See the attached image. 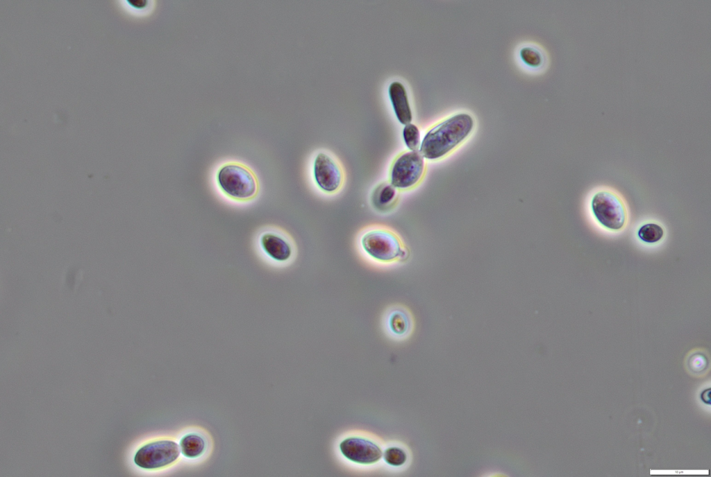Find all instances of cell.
<instances>
[{
    "label": "cell",
    "mask_w": 711,
    "mask_h": 477,
    "mask_svg": "<svg viewBox=\"0 0 711 477\" xmlns=\"http://www.w3.org/2000/svg\"><path fill=\"white\" fill-rule=\"evenodd\" d=\"M387 322L391 331L396 335L408 333L412 325L410 312L401 306H392L387 311Z\"/></svg>",
    "instance_id": "8fae6325"
},
{
    "label": "cell",
    "mask_w": 711,
    "mask_h": 477,
    "mask_svg": "<svg viewBox=\"0 0 711 477\" xmlns=\"http://www.w3.org/2000/svg\"><path fill=\"white\" fill-rule=\"evenodd\" d=\"M364 251L373 259L381 263L405 261L408 250L394 232L385 229H374L361 238Z\"/></svg>",
    "instance_id": "277c9868"
},
{
    "label": "cell",
    "mask_w": 711,
    "mask_h": 477,
    "mask_svg": "<svg viewBox=\"0 0 711 477\" xmlns=\"http://www.w3.org/2000/svg\"><path fill=\"white\" fill-rule=\"evenodd\" d=\"M395 189L392 184L385 185L380 188L375 197V204L378 207L388 205L392 202L396 196Z\"/></svg>",
    "instance_id": "e0dca14e"
},
{
    "label": "cell",
    "mask_w": 711,
    "mask_h": 477,
    "mask_svg": "<svg viewBox=\"0 0 711 477\" xmlns=\"http://www.w3.org/2000/svg\"><path fill=\"white\" fill-rule=\"evenodd\" d=\"M342 453L349 460L364 465L376 462L382 456L380 447L361 437H348L340 445Z\"/></svg>",
    "instance_id": "9c48e42d"
},
{
    "label": "cell",
    "mask_w": 711,
    "mask_h": 477,
    "mask_svg": "<svg viewBox=\"0 0 711 477\" xmlns=\"http://www.w3.org/2000/svg\"><path fill=\"white\" fill-rule=\"evenodd\" d=\"M314 177L318 187L326 193L337 191L343 180L342 172L329 155L320 153L314 162Z\"/></svg>",
    "instance_id": "ba28073f"
},
{
    "label": "cell",
    "mask_w": 711,
    "mask_h": 477,
    "mask_svg": "<svg viewBox=\"0 0 711 477\" xmlns=\"http://www.w3.org/2000/svg\"><path fill=\"white\" fill-rule=\"evenodd\" d=\"M253 243L259 257L270 266H283L292 258L294 249L290 240L274 226L260 228L255 235Z\"/></svg>",
    "instance_id": "3957f363"
},
{
    "label": "cell",
    "mask_w": 711,
    "mask_h": 477,
    "mask_svg": "<svg viewBox=\"0 0 711 477\" xmlns=\"http://www.w3.org/2000/svg\"><path fill=\"white\" fill-rule=\"evenodd\" d=\"M389 94L398 120L404 125L410 123L412 115L403 85L399 81L392 82L389 87Z\"/></svg>",
    "instance_id": "30bf717a"
},
{
    "label": "cell",
    "mask_w": 711,
    "mask_h": 477,
    "mask_svg": "<svg viewBox=\"0 0 711 477\" xmlns=\"http://www.w3.org/2000/svg\"><path fill=\"white\" fill-rule=\"evenodd\" d=\"M591 207L594 217L603 227L618 231L624 227L626 209L621 198L613 192H597L592 199Z\"/></svg>",
    "instance_id": "5b68a950"
},
{
    "label": "cell",
    "mask_w": 711,
    "mask_h": 477,
    "mask_svg": "<svg viewBox=\"0 0 711 477\" xmlns=\"http://www.w3.org/2000/svg\"><path fill=\"white\" fill-rule=\"evenodd\" d=\"M424 159L417 150L406 151L393 162L390 171V183L396 189L405 190L415 187L424 171Z\"/></svg>",
    "instance_id": "8992f818"
},
{
    "label": "cell",
    "mask_w": 711,
    "mask_h": 477,
    "mask_svg": "<svg viewBox=\"0 0 711 477\" xmlns=\"http://www.w3.org/2000/svg\"><path fill=\"white\" fill-rule=\"evenodd\" d=\"M179 454V446L174 441L156 440L140 447L135 455L134 462L141 468L156 469L171 465Z\"/></svg>",
    "instance_id": "52a82bcc"
},
{
    "label": "cell",
    "mask_w": 711,
    "mask_h": 477,
    "mask_svg": "<svg viewBox=\"0 0 711 477\" xmlns=\"http://www.w3.org/2000/svg\"><path fill=\"white\" fill-rule=\"evenodd\" d=\"M212 182L221 198L237 206L254 202L261 191L256 172L238 160H226L217 165L212 173Z\"/></svg>",
    "instance_id": "6da1fadb"
},
{
    "label": "cell",
    "mask_w": 711,
    "mask_h": 477,
    "mask_svg": "<svg viewBox=\"0 0 711 477\" xmlns=\"http://www.w3.org/2000/svg\"><path fill=\"white\" fill-rule=\"evenodd\" d=\"M637 236L644 243H655L663 238L664 230L660 225L656 223H646L639 227Z\"/></svg>",
    "instance_id": "4fadbf2b"
},
{
    "label": "cell",
    "mask_w": 711,
    "mask_h": 477,
    "mask_svg": "<svg viewBox=\"0 0 711 477\" xmlns=\"http://www.w3.org/2000/svg\"><path fill=\"white\" fill-rule=\"evenodd\" d=\"M403 136L407 147L410 150H417L420 144V132L417 125L413 123L405 125Z\"/></svg>",
    "instance_id": "5bb4252c"
},
{
    "label": "cell",
    "mask_w": 711,
    "mask_h": 477,
    "mask_svg": "<svg viewBox=\"0 0 711 477\" xmlns=\"http://www.w3.org/2000/svg\"><path fill=\"white\" fill-rule=\"evenodd\" d=\"M474 120L467 113H459L430 128L420 145V153L428 159H438L463 141L471 132Z\"/></svg>",
    "instance_id": "7a4b0ae2"
},
{
    "label": "cell",
    "mask_w": 711,
    "mask_h": 477,
    "mask_svg": "<svg viewBox=\"0 0 711 477\" xmlns=\"http://www.w3.org/2000/svg\"><path fill=\"white\" fill-rule=\"evenodd\" d=\"M182 453L187 458H196L204 451L206 444L199 435L190 433L185 435L180 442Z\"/></svg>",
    "instance_id": "7c38bea8"
},
{
    "label": "cell",
    "mask_w": 711,
    "mask_h": 477,
    "mask_svg": "<svg viewBox=\"0 0 711 477\" xmlns=\"http://www.w3.org/2000/svg\"><path fill=\"white\" fill-rule=\"evenodd\" d=\"M522 60L528 65L533 67L539 66L542 61V56L539 51L531 46H524L520 51Z\"/></svg>",
    "instance_id": "2e32d148"
},
{
    "label": "cell",
    "mask_w": 711,
    "mask_h": 477,
    "mask_svg": "<svg viewBox=\"0 0 711 477\" xmlns=\"http://www.w3.org/2000/svg\"><path fill=\"white\" fill-rule=\"evenodd\" d=\"M383 457L387 463L395 467L403 465L407 458L405 452L398 447L387 449L384 452Z\"/></svg>",
    "instance_id": "9a60e30c"
}]
</instances>
